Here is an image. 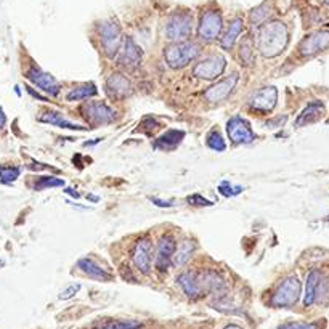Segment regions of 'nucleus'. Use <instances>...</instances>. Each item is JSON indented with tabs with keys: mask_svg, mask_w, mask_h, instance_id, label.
Listing matches in <instances>:
<instances>
[{
	"mask_svg": "<svg viewBox=\"0 0 329 329\" xmlns=\"http://www.w3.org/2000/svg\"><path fill=\"white\" fill-rule=\"evenodd\" d=\"M79 289H81V284H72V286H69V288L66 289V291H63L61 294H60V299H61V300H66V299H71Z\"/></svg>",
	"mask_w": 329,
	"mask_h": 329,
	"instance_id": "obj_36",
	"label": "nucleus"
},
{
	"mask_svg": "<svg viewBox=\"0 0 329 329\" xmlns=\"http://www.w3.org/2000/svg\"><path fill=\"white\" fill-rule=\"evenodd\" d=\"M96 93H98L96 85L90 82V84H84V85H79V87H74L68 95H66V100L68 101H81V100L89 98V96H95Z\"/></svg>",
	"mask_w": 329,
	"mask_h": 329,
	"instance_id": "obj_25",
	"label": "nucleus"
},
{
	"mask_svg": "<svg viewBox=\"0 0 329 329\" xmlns=\"http://www.w3.org/2000/svg\"><path fill=\"white\" fill-rule=\"evenodd\" d=\"M26 77L28 81H31L34 85H37L40 90H44L48 95L57 96L60 93V84L57 82V79L52 74H48V72L42 71L39 66H32V68L26 72Z\"/></svg>",
	"mask_w": 329,
	"mask_h": 329,
	"instance_id": "obj_12",
	"label": "nucleus"
},
{
	"mask_svg": "<svg viewBox=\"0 0 329 329\" xmlns=\"http://www.w3.org/2000/svg\"><path fill=\"white\" fill-rule=\"evenodd\" d=\"M316 323H288V325L279 326L278 329H316Z\"/></svg>",
	"mask_w": 329,
	"mask_h": 329,
	"instance_id": "obj_34",
	"label": "nucleus"
},
{
	"mask_svg": "<svg viewBox=\"0 0 329 329\" xmlns=\"http://www.w3.org/2000/svg\"><path fill=\"white\" fill-rule=\"evenodd\" d=\"M106 93L114 100H124L132 95V84L122 74H111L106 81Z\"/></svg>",
	"mask_w": 329,
	"mask_h": 329,
	"instance_id": "obj_16",
	"label": "nucleus"
},
{
	"mask_svg": "<svg viewBox=\"0 0 329 329\" xmlns=\"http://www.w3.org/2000/svg\"><path fill=\"white\" fill-rule=\"evenodd\" d=\"M289 42V31L283 21H270L264 24L257 32V48L265 58H275L281 55Z\"/></svg>",
	"mask_w": 329,
	"mask_h": 329,
	"instance_id": "obj_1",
	"label": "nucleus"
},
{
	"mask_svg": "<svg viewBox=\"0 0 329 329\" xmlns=\"http://www.w3.org/2000/svg\"><path fill=\"white\" fill-rule=\"evenodd\" d=\"M183 138H185L183 130H169V132L164 133L162 137H159L156 140L154 148L156 150H164V151L175 150L177 146L181 143V140Z\"/></svg>",
	"mask_w": 329,
	"mask_h": 329,
	"instance_id": "obj_23",
	"label": "nucleus"
},
{
	"mask_svg": "<svg viewBox=\"0 0 329 329\" xmlns=\"http://www.w3.org/2000/svg\"><path fill=\"white\" fill-rule=\"evenodd\" d=\"M199 52L201 47L196 42H175V44H170L169 47L164 48V58H166V63L172 69H180L185 68L186 64H190L199 55Z\"/></svg>",
	"mask_w": 329,
	"mask_h": 329,
	"instance_id": "obj_2",
	"label": "nucleus"
},
{
	"mask_svg": "<svg viewBox=\"0 0 329 329\" xmlns=\"http://www.w3.org/2000/svg\"><path fill=\"white\" fill-rule=\"evenodd\" d=\"M175 239L172 236H164L161 238L159 244H157V252H156V268L159 271L167 270L170 262L174 259L175 254Z\"/></svg>",
	"mask_w": 329,
	"mask_h": 329,
	"instance_id": "obj_17",
	"label": "nucleus"
},
{
	"mask_svg": "<svg viewBox=\"0 0 329 329\" xmlns=\"http://www.w3.org/2000/svg\"><path fill=\"white\" fill-rule=\"evenodd\" d=\"M40 122H45V124H50V125H57L60 129H69V130H89V127H82L79 124H72L69 120H66L64 118L60 113H53V111H48V113H44L39 118Z\"/></svg>",
	"mask_w": 329,
	"mask_h": 329,
	"instance_id": "obj_22",
	"label": "nucleus"
},
{
	"mask_svg": "<svg viewBox=\"0 0 329 329\" xmlns=\"http://www.w3.org/2000/svg\"><path fill=\"white\" fill-rule=\"evenodd\" d=\"M223 329H242V328H239V326H236V325H228L227 328H223Z\"/></svg>",
	"mask_w": 329,
	"mask_h": 329,
	"instance_id": "obj_41",
	"label": "nucleus"
},
{
	"mask_svg": "<svg viewBox=\"0 0 329 329\" xmlns=\"http://www.w3.org/2000/svg\"><path fill=\"white\" fill-rule=\"evenodd\" d=\"M218 191H220V194L222 196H227V198H230V196H236V194H239L241 191H242V188L241 186H231L228 181H223V183L218 186Z\"/></svg>",
	"mask_w": 329,
	"mask_h": 329,
	"instance_id": "obj_33",
	"label": "nucleus"
},
{
	"mask_svg": "<svg viewBox=\"0 0 329 329\" xmlns=\"http://www.w3.org/2000/svg\"><path fill=\"white\" fill-rule=\"evenodd\" d=\"M64 193H66V194H71V196H74L76 199H77V198H81V194H79L77 191H74V190H71V188H66Z\"/></svg>",
	"mask_w": 329,
	"mask_h": 329,
	"instance_id": "obj_40",
	"label": "nucleus"
},
{
	"mask_svg": "<svg viewBox=\"0 0 329 329\" xmlns=\"http://www.w3.org/2000/svg\"><path fill=\"white\" fill-rule=\"evenodd\" d=\"M270 16V8H268V5H260L255 10L251 11V23L252 26H260L262 23H264L267 18Z\"/></svg>",
	"mask_w": 329,
	"mask_h": 329,
	"instance_id": "obj_30",
	"label": "nucleus"
},
{
	"mask_svg": "<svg viewBox=\"0 0 329 329\" xmlns=\"http://www.w3.org/2000/svg\"><path fill=\"white\" fill-rule=\"evenodd\" d=\"M238 81H239V74L238 72H233L230 77L223 79V81L217 82L215 85H212L204 92V98L209 103H220L223 100H227L230 93L233 92Z\"/></svg>",
	"mask_w": 329,
	"mask_h": 329,
	"instance_id": "obj_11",
	"label": "nucleus"
},
{
	"mask_svg": "<svg viewBox=\"0 0 329 329\" xmlns=\"http://www.w3.org/2000/svg\"><path fill=\"white\" fill-rule=\"evenodd\" d=\"M5 122H7V116H5L3 109L0 108V129H3V127H5Z\"/></svg>",
	"mask_w": 329,
	"mask_h": 329,
	"instance_id": "obj_39",
	"label": "nucleus"
},
{
	"mask_svg": "<svg viewBox=\"0 0 329 329\" xmlns=\"http://www.w3.org/2000/svg\"><path fill=\"white\" fill-rule=\"evenodd\" d=\"M325 3H326V5H328V7H329V0H325Z\"/></svg>",
	"mask_w": 329,
	"mask_h": 329,
	"instance_id": "obj_42",
	"label": "nucleus"
},
{
	"mask_svg": "<svg viewBox=\"0 0 329 329\" xmlns=\"http://www.w3.org/2000/svg\"><path fill=\"white\" fill-rule=\"evenodd\" d=\"M242 29H244V23H242V20H241V18H235V20L230 23L227 32H225L223 37L220 39L222 48H225V50H231L233 45H235L236 39L241 35Z\"/></svg>",
	"mask_w": 329,
	"mask_h": 329,
	"instance_id": "obj_24",
	"label": "nucleus"
},
{
	"mask_svg": "<svg viewBox=\"0 0 329 329\" xmlns=\"http://www.w3.org/2000/svg\"><path fill=\"white\" fill-rule=\"evenodd\" d=\"M329 47V31L323 29V31H316L308 34L305 39L299 44V53L300 57H313V55L326 50Z\"/></svg>",
	"mask_w": 329,
	"mask_h": 329,
	"instance_id": "obj_10",
	"label": "nucleus"
},
{
	"mask_svg": "<svg viewBox=\"0 0 329 329\" xmlns=\"http://www.w3.org/2000/svg\"><path fill=\"white\" fill-rule=\"evenodd\" d=\"M188 203L193 204V206H212V201L203 198L201 194H193V196H188Z\"/></svg>",
	"mask_w": 329,
	"mask_h": 329,
	"instance_id": "obj_35",
	"label": "nucleus"
},
{
	"mask_svg": "<svg viewBox=\"0 0 329 329\" xmlns=\"http://www.w3.org/2000/svg\"><path fill=\"white\" fill-rule=\"evenodd\" d=\"M26 90H28V93L31 95V96H34L35 100H40V101H44V103H48V98H45V96H42L40 93H37L34 89H31V87H26Z\"/></svg>",
	"mask_w": 329,
	"mask_h": 329,
	"instance_id": "obj_37",
	"label": "nucleus"
},
{
	"mask_svg": "<svg viewBox=\"0 0 329 329\" xmlns=\"http://www.w3.org/2000/svg\"><path fill=\"white\" fill-rule=\"evenodd\" d=\"M207 146H209L210 150L217 151V153H220V151H225L227 150V145H225L222 135L218 133L217 130L210 132L209 137H207Z\"/></svg>",
	"mask_w": 329,
	"mask_h": 329,
	"instance_id": "obj_31",
	"label": "nucleus"
},
{
	"mask_svg": "<svg viewBox=\"0 0 329 329\" xmlns=\"http://www.w3.org/2000/svg\"><path fill=\"white\" fill-rule=\"evenodd\" d=\"M151 239L150 238H142L137 241L132 252V260L140 271L148 275L151 270Z\"/></svg>",
	"mask_w": 329,
	"mask_h": 329,
	"instance_id": "obj_13",
	"label": "nucleus"
},
{
	"mask_svg": "<svg viewBox=\"0 0 329 329\" xmlns=\"http://www.w3.org/2000/svg\"><path fill=\"white\" fill-rule=\"evenodd\" d=\"M21 169L20 167H11V166H0V180L3 183H13V181L20 177Z\"/></svg>",
	"mask_w": 329,
	"mask_h": 329,
	"instance_id": "obj_29",
	"label": "nucleus"
},
{
	"mask_svg": "<svg viewBox=\"0 0 329 329\" xmlns=\"http://www.w3.org/2000/svg\"><path fill=\"white\" fill-rule=\"evenodd\" d=\"M222 26H223L222 15L218 13L217 10L204 11L199 20V26H198V34H199L201 40H204V42L215 40L222 31Z\"/></svg>",
	"mask_w": 329,
	"mask_h": 329,
	"instance_id": "obj_6",
	"label": "nucleus"
},
{
	"mask_svg": "<svg viewBox=\"0 0 329 329\" xmlns=\"http://www.w3.org/2000/svg\"><path fill=\"white\" fill-rule=\"evenodd\" d=\"M193 31V16L186 11L174 13L166 23V37L175 42H185Z\"/></svg>",
	"mask_w": 329,
	"mask_h": 329,
	"instance_id": "obj_3",
	"label": "nucleus"
},
{
	"mask_svg": "<svg viewBox=\"0 0 329 329\" xmlns=\"http://www.w3.org/2000/svg\"><path fill=\"white\" fill-rule=\"evenodd\" d=\"M239 57H241L242 63H244V64H251L254 61V48H252V44L249 40H244L241 44Z\"/></svg>",
	"mask_w": 329,
	"mask_h": 329,
	"instance_id": "obj_32",
	"label": "nucleus"
},
{
	"mask_svg": "<svg viewBox=\"0 0 329 329\" xmlns=\"http://www.w3.org/2000/svg\"><path fill=\"white\" fill-rule=\"evenodd\" d=\"M225 68H227V60L222 55H212L194 66L193 74L199 79H204V81H214L223 74Z\"/></svg>",
	"mask_w": 329,
	"mask_h": 329,
	"instance_id": "obj_7",
	"label": "nucleus"
},
{
	"mask_svg": "<svg viewBox=\"0 0 329 329\" xmlns=\"http://www.w3.org/2000/svg\"><path fill=\"white\" fill-rule=\"evenodd\" d=\"M140 328H142V325H140L138 321H132V320H127V321L109 320L95 326V329H140Z\"/></svg>",
	"mask_w": 329,
	"mask_h": 329,
	"instance_id": "obj_27",
	"label": "nucleus"
},
{
	"mask_svg": "<svg viewBox=\"0 0 329 329\" xmlns=\"http://www.w3.org/2000/svg\"><path fill=\"white\" fill-rule=\"evenodd\" d=\"M77 265L85 275H89L93 279H98V281H111L113 279V276L106 270H103L100 265H96L92 259H81L77 262Z\"/></svg>",
	"mask_w": 329,
	"mask_h": 329,
	"instance_id": "obj_20",
	"label": "nucleus"
},
{
	"mask_svg": "<svg viewBox=\"0 0 329 329\" xmlns=\"http://www.w3.org/2000/svg\"><path fill=\"white\" fill-rule=\"evenodd\" d=\"M63 185H64V180L57 179V177H40V179H37V181H35L34 190L40 191V190H45V188H55V186H63Z\"/></svg>",
	"mask_w": 329,
	"mask_h": 329,
	"instance_id": "obj_28",
	"label": "nucleus"
},
{
	"mask_svg": "<svg viewBox=\"0 0 329 329\" xmlns=\"http://www.w3.org/2000/svg\"><path fill=\"white\" fill-rule=\"evenodd\" d=\"M323 113H325V105L320 103V101H312L305 109H303L302 114H299V118L296 120V125L302 127V125L313 124L321 118Z\"/></svg>",
	"mask_w": 329,
	"mask_h": 329,
	"instance_id": "obj_19",
	"label": "nucleus"
},
{
	"mask_svg": "<svg viewBox=\"0 0 329 329\" xmlns=\"http://www.w3.org/2000/svg\"><path fill=\"white\" fill-rule=\"evenodd\" d=\"M193 251H194V244L191 241H188V239L181 241L180 246L175 249V254H174V259H172L174 265L175 267H183L186 262L191 259Z\"/></svg>",
	"mask_w": 329,
	"mask_h": 329,
	"instance_id": "obj_26",
	"label": "nucleus"
},
{
	"mask_svg": "<svg viewBox=\"0 0 329 329\" xmlns=\"http://www.w3.org/2000/svg\"><path fill=\"white\" fill-rule=\"evenodd\" d=\"M150 199H151V203L156 204V206H159V207H172L174 206L172 203H170V201H161L157 198H150Z\"/></svg>",
	"mask_w": 329,
	"mask_h": 329,
	"instance_id": "obj_38",
	"label": "nucleus"
},
{
	"mask_svg": "<svg viewBox=\"0 0 329 329\" xmlns=\"http://www.w3.org/2000/svg\"><path fill=\"white\" fill-rule=\"evenodd\" d=\"M177 281L180 283V286L185 291V294L190 299H198V297H201V294H204L199 278L191 271L181 273V275L177 278Z\"/></svg>",
	"mask_w": 329,
	"mask_h": 329,
	"instance_id": "obj_18",
	"label": "nucleus"
},
{
	"mask_svg": "<svg viewBox=\"0 0 329 329\" xmlns=\"http://www.w3.org/2000/svg\"><path fill=\"white\" fill-rule=\"evenodd\" d=\"M227 133L230 140L236 145L241 143H252L255 140V133L252 132L251 125L246 119H242L241 116H235L227 122Z\"/></svg>",
	"mask_w": 329,
	"mask_h": 329,
	"instance_id": "obj_9",
	"label": "nucleus"
},
{
	"mask_svg": "<svg viewBox=\"0 0 329 329\" xmlns=\"http://www.w3.org/2000/svg\"><path fill=\"white\" fill-rule=\"evenodd\" d=\"M142 57H143L142 48L135 44V40L132 37H127L124 40V47L120 48L119 64L127 69H135L140 64V61H142Z\"/></svg>",
	"mask_w": 329,
	"mask_h": 329,
	"instance_id": "obj_15",
	"label": "nucleus"
},
{
	"mask_svg": "<svg viewBox=\"0 0 329 329\" xmlns=\"http://www.w3.org/2000/svg\"><path fill=\"white\" fill-rule=\"evenodd\" d=\"M82 113L85 119L93 125H101V124H109L116 119V111L113 108L101 101H90L85 103L82 106Z\"/></svg>",
	"mask_w": 329,
	"mask_h": 329,
	"instance_id": "obj_8",
	"label": "nucleus"
},
{
	"mask_svg": "<svg viewBox=\"0 0 329 329\" xmlns=\"http://www.w3.org/2000/svg\"><path fill=\"white\" fill-rule=\"evenodd\" d=\"M300 297V281L297 276H288L278 286L270 303L273 307H292Z\"/></svg>",
	"mask_w": 329,
	"mask_h": 329,
	"instance_id": "obj_4",
	"label": "nucleus"
},
{
	"mask_svg": "<svg viewBox=\"0 0 329 329\" xmlns=\"http://www.w3.org/2000/svg\"><path fill=\"white\" fill-rule=\"evenodd\" d=\"M320 284H321V273L318 270H312L307 276L305 296H303V305L305 307H310L316 300Z\"/></svg>",
	"mask_w": 329,
	"mask_h": 329,
	"instance_id": "obj_21",
	"label": "nucleus"
},
{
	"mask_svg": "<svg viewBox=\"0 0 329 329\" xmlns=\"http://www.w3.org/2000/svg\"><path fill=\"white\" fill-rule=\"evenodd\" d=\"M276 100H278V90L275 87H264L249 98V106L252 109H257V111L267 113L275 108Z\"/></svg>",
	"mask_w": 329,
	"mask_h": 329,
	"instance_id": "obj_14",
	"label": "nucleus"
},
{
	"mask_svg": "<svg viewBox=\"0 0 329 329\" xmlns=\"http://www.w3.org/2000/svg\"><path fill=\"white\" fill-rule=\"evenodd\" d=\"M100 39L106 57L114 58L120 52V44H122V32H120L118 21H103L100 24Z\"/></svg>",
	"mask_w": 329,
	"mask_h": 329,
	"instance_id": "obj_5",
	"label": "nucleus"
}]
</instances>
